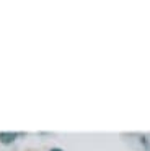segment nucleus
Instances as JSON below:
<instances>
[{
    "label": "nucleus",
    "mask_w": 150,
    "mask_h": 151,
    "mask_svg": "<svg viewBox=\"0 0 150 151\" xmlns=\"http://www.w3.org/2000/svg\"><path fill=\"white\" fill-rule=\"evenodd\" d=\"M16 137H18V135L12 133V132H0V141H2V143H5V145L13 143Z\"/></svg>",
    "instance_id": "nucleus-1"
},
{
    "label": "nucleus",
    "mask_w": 150,
    "mask_h": 151,
    "mask_svg": "<svg viewBox=\"0 0 150 151\" xmlns=\"http://www.w3.org/2000/svg\"><path fill=\"white\" fill-rule=\"evenodd\" d=\"M51 151H62V150H60V148H52Z\"/></svg>",
    "instance_id": "nucleus-2"
}]
</instances>
